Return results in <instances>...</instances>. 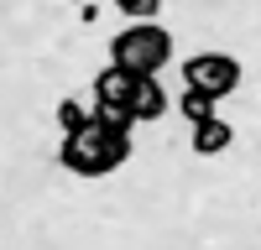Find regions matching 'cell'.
<instances>
[{
	"label": "cell",
	"instance_id": "cell-6",
	"mask_svg": "<svg viewBox=\"0 0 261 250\" xmlns=\"http://www.w3.org/2000/svg\"><path fill=\"white\" fill-rule=\"evenodd\" d=\"M130 110H136V125H151L167 115V94L157 78H136V94H130Z\"/></svg>",
	"mask_w": 261,
	"mask_h": 250
},
{
	"label": "cell",
	"instance_id": "cell-5",
	"mask_svg": "<svg viewBox=\"0 0 261 250\" xmlns=\"http://www.w3.org/2000/svg\"><path fill=\"white\" fill-rule=\"evenodd\" d=\"M193 151L199 157H220V151H230V141H235V131H230V120H220V115H209V120H199L193 125Z\"/></svg>",
	"mask_w": 261,
	"mask_h": 250
},
{
	"label": "cell",
	"instance_id": "cell-3",
	"mask_svg": "<svg viewBox=\"0 0 261 250\" xmlns=\"http://www.w3.org/2000/svg\"><path fill=\"white\" fill-rule=\"evenodd\" d=\"M130 94H136V73L115 68V63H105L94 73V120L110 125V131H136V110H130Z\"/></svg>",
	"mask_w": 261,
	"mask_h": 250
},
{
	"label": "cell",
	"instance_id": "cell-8",
	"mask_svg": "<svg viewBox=\"0 0 261 250\" xmlns=\"http://www.w3.org/2000/svg\"><path fill=\"white\" fill-rule=\"evenodd\" d=\"M115 11H125L130 21H157L162 0H115Z\"/></svg>",
	"mask_w": 261,
	"mask_h": 250
},
{
	"label": "cell",
	"instance_id": "cell-9",
	"mask_svg": "<svg viewBox=\"0 0 261 250\" xmlns=\"http://www.w3.org/2000/svg\"><path fill=\"white\" fill-rule=\"evenodd\" d=\"M89 115H94V110H84V104H73V99H63V104H58V125H63V131H79Z\"/></svg>",
	"mask_w": 261,
	"mask_h": 250
},
{
	"label": "cell",
	"instance_id": "cell-1",
	"mask_svg": "<svg viewBox=\"0 0 261 250\" xmlns=\"http://www.w3.org/2000/svg\"><path fill=\"white\" fill-rule=\"evenodd\" d=\"M58 162L68 167L73 177H110V172H120V167L130 162V136L125 131H110V125H99L89 115L79 131H63Z\"/></svg>",
	"mask_w": 261,
	"mask_h": 250
},
{
	"label": "cell",
	"instance_id": "cell-7",
	"mask_svg": "<svg viewBox=\"0 0 261 250\" xmlns=\"http://www.w3.org/2000/svg\"><path fill=\"white\" fill-rule=\"evenodd\" d=\"M214 104H220V99H209V94H199V89H183L178 110L188 115V125H199V120H209V115H214Z\"/></svg>",
	"mask_w": 261,
	"mask_h": 250
},
{
	"label": "cell",
	"instance_id": "cell-2",
	"mask_svg": "<svg viewBox=\"0 0 261 250\" xmlns=\"http://www.w3.org/2000/svg\"><path fill=\"white\" fill-rule=\"evenodd\" d=\"M167 57H172V37L157 21H130L110 42V63L125 68V73H136V78H157L167 68Z\"/></svg>",
	"mask_w": 261,
	"mask_h": 250
},
{
	"label": "cell",
	"instance_id": "cell-4",
	"mask_svg": "<svg viewBox=\"0 0 261 250\" xmlns=\"http://www.w3.org/2000/svg\"><path fill=\"white\" fill-rule=\"evenodd\" d=\"M183 89H199L209 99H230L241 89V63L230 52H199L183 63Z\"/></svg>",
	"mask_w": 261,
	"mask_h": 250
}]
</instances>
